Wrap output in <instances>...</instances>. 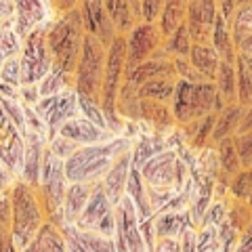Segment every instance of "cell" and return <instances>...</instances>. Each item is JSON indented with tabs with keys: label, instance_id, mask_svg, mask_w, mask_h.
Instances as JSON below:
<instances>
[{
	"label": "cell",
	"instance_id": "b9f144b4",
	"mask_svg": "<svg viewBox=\"0 0 252 252\" xmlns=\"http://www.w3.org/2000/svg\"><path fill=\"white\" fill-rule=\"evenodd\" d=\"M80 147H82L80 143H76V141H72V139H67V137L59 135V132H57L55 137L49 139V149H51L55 156H59L61 160H67V158H69V156H74Z\"/></svg>",
	"mask_w": 252,
	"mask_h": 252
},
{
	"label": "cell",
	"instance_id": "f6af8a7d",
	"mask_svg": "<svg viewBox=\"0 0 252 252\" xmlns=\"http://www.w3.org/2000/svg\"><path fill=\"white\" fill-rule=\"evenodd\" d=\"M175 67H177V78H183V80H189V82H204V78L198 69L193 67V63L189 61V57H175Z\"/></svg>",
	"mask_w": 252,
	"mask_h": 252
},
{
	"label": "cell",
	"instance_id": "603a6c76",
	"mask_svg": "<svg viewBox=\"0 0 252 252\" xmlns=\"http://www.w3.org/2000/svg\"><path fill=\"white\" fill-rule=\"evenodd\" d=\"M103 2H105L109 19H112L114 28L120 36H126L139 21H143L130 0H103Z\"/></svg>",
	"mask_w": 252,
	"mask_h": 252
},
{
	"label": "cell",
	"instance_id": "f1b7e54d",
	"mask_svg": "<svg viewBox=\"0 0 252 252\" xmlns=\"http://www.w3.org/2000/svg\"><path fill=\"white\" fill-rule=\"evenodd\" d=\"M217 152V162H219V170L223 172L227 179H231L235 172L242 170V160L238 154V147H235V139L227 137L223 141H219L215 145Z\"/></svg>",
	"mask_w": 252,
	"mask_h": 252
},
{
	"label": "cell",
	"instance_id": "44dd1931",
	"mask_svg": "<svg viewBox=\"0 0 252 252\" xmlns=\"http://www.w3.org/2000/svg\"><path fill=\"white\" fill-rule=\"evenodd\" d=\"M28 250H36V252H40V250H44V252H65L69 248H67V240H65V233H63V229L57 223H53V220L46 219L44 223L40 225V229L36 231L34 240L30 242Z\"/></svg>",
	"mask_w": 252,
	"mask_h": 252
},
{
	"label": "cell",
	"instance_id": "cb8c5ba5",
	"mask_svg": "<svg viewBox=\"0 0 252 252\" xmlns=\"http://www.w3.org/2000/svg\"><path fill=\"white\" fill-rule=\"evenodd\" d=\"M242 112L244 107L240 103H231L225 105L220 112H217V120L212 126V143H219L227 137H235V132L240 130V120H242Z\"/></svg>",
	"mask_w": 252,
	"mask_h": 252
},
{
	"label": "cell",
	"instance_id": "d6986e66",
	"mask_svg": "<svg viewBox=\"0 0 252 252\" xmlns=\"http://www.w3.org/2000/svg\"><path fill=\"white\" fill-rule=\"evenodd\" d=\"M94 185L97 183H84V181H72L67 185L65 200H63V225L76 223V219L80 217V212L84 210L86 202L91 198Z\"/></svg>",
	"mask_w": 252,
	"mask_h": 252
},
{
	"label": "cell",
	"instance_id": "60d3db41",
	"mask_svg": "<svg viewBox=\"0 0 252 252\" xmlns=\"http://www.w3.org/2000/svg\"><path fill=\"white\" fill-rule=\"evenodd\" d=\"M78 105H80V114L84 118H89V120H93L99 126H103V128H109L107 120H105V114H103V109H101V101L91 99V97H86V94H78Z\"/></svg>",
	"mask_w": 252,
	"mask_h": 252
},
{
	"label": "cell",
	"instance_id": "11a10c76",
	"mask_svg": "<svg viewBox=\"0 0 252 252\" xmlns=\"http://www.w3.org/2000/svg\"><path fill=\"white\" fill-rule=\"evenodd\" d=\"M248 128H252V105L244 107L242 120H240V130H248Z\"/></svg>",
	"mask_w": 252,
	"mask_h": 252
},
{
	"label": "cell",
	"instance_id": "4316f807",
	"mask_svg": "<svg viewBox=\"0 0 252 252\" xmlns=\"http://www.w3.org/2000/svg\"><path fill=\"white\" fill-rule=\"evenodd\" d=\"M189 61L193 63V67L198 69L206 80H215L220 57L212 44H193L191 51H189Z\"/></svg>",
	"mask_w": 252,
	"mask_h": 252
},
{
	"label": "cell",
	"instance_id": "9a60e30c",
	"mask_svg": "<svg viewBox=\"0 0 252 252\" xmlns=\"http://www.w3.org/2000/svg\"><path fill=\"white\" fill-rule=\"evenodd\" d=\"M46 145H49V139H46L44 135H40V132L30 130L26 135V156H23V166H21V172H19V179L30 183L32 187L40 185Z\"/></svg>",
	"mask_w": 252,
	"mask_h": 252
},
{
	"label": "cell",
	"instance_id": "f35d334b",
	"mask_svg": "<svg viewBox=\"0 0 252 252\" xmlns=\"http://www.w3.org/2000/svg\"><path fill=\"white\" fill-rule=\"evenodd\" d=\"M23 44V38L13 28H0V65L4 59L19 55Z\"/></svg>",
	"mask_w": 252,
	"mask_h": 252
},
{
	"label": "cell",
	"instance_id": "277c9868",
	"mask_svg": "<svg viewBox=\"0 0 252 252\" xmlns=\"http://www.w3.org/2000/svg\"><path fill=\"white\" fill-rule=\"evenodd\" d=\"M126 78V40L124 36H116L114 42L107 46V63L101 89V109L105 114L107 126L116 135L120 132V114H118V94Z\"/></svg>",
	"mask_w": 252,
	"mask_h": 252
},
{
	"label": "cell",
	"instance_id": "681fc988",
	"mask_svg": "<svg viewBox=\"0 0 252 252\" xmlns=\"http://www.w3.org/2000/svg\"><path fill=\"white\" fill-rule=\"evenodd\" d=\"M13 220V200H11V191L0 193V223L11 227Z\"/></svg>",
	"mask_w": 252,
	"mask_h": 252
},
{
	"label": "cell",
	"instance_id": "d6a6232c",
	"mask_svg": "<svg viewBox=\"0 0 252 252\" xmlns=\"http://www.w3.org/2000/svg\"><path fill=\"white\" fill-rule=\"evenodd\" d=\"M193 46L191 40V34H189V28H187V21H183L177 30H172L170 34L164 38L162 42V51L168 55V57H189V51Z\"/></svg>",
	"mask_w": 252,
	"mask_h": 252
},
{
	"label": "cell",
	"instance_id": "7bdbcfd3",
	"mask_svg": "<svg viewBox=\"0 0 252 252\" xmlns=\"http://www.w3.org/2000/svg\"><path fill=\"white\" fill-rule=\"evenodd\" d=\"M233 139H235V147H238V154L242 160V168H250L252 166V128L238 130Z\"/></svg>",
	"mask_w": 252,
	"mask_h": 252
},
{
	"label": "cell",
	"instance_id": "7c38bea8",
	"mask_svg": "<svg viewBox=\"0 0 252 252\" xmlns=\"http://www.w3.org/2000/svg\"><path fill=\"white\" fill-rule=\"evenodd\" d=\"M23 156H26V135L0 103V162L13 175H17L23 166Z\"/></svg>",
	"mask_w": 252,
	"mask_h": 252
},
{
	"label": "cell",
	"instance_id": "484cf974",
	"mask_svg": "<svg viewBox=\"0 0 252 252\" xmlns=\"http://www.w3.org/2000/svg\"><path fill=\"white\" fill-rule=\"evenodd\" d=\"M235 63L220 59L217 76H215V80H212L217 84V91H219L220 97H223L225 105L238 103V67H235Z\"/></svg>",
	"mask_w": 252,
	"mask_h": 252
},
{
	"label": "cell",
	"instance_id": "83f0119b",
	"mask_svg": "<svg viewBox=\"0 0 252 252\" xmlns=\"http://www.w3.org/2000/svg\"><path fill=\"white\" fill-rule=\"evenodd\" d=\"M191 91H193V82L177 78V89L170 99V109L175 114L177 126H183L191 120Z\"/></svg>",
	"mask_w": 252,
	"mask_h": 252
},
{
	"label": "cell",
	"instance_id": "ab89813d",
	"mask_svg": "<svg viewBox=\"0 0 252 252\" xmlns=\"http://www.w3.org/2000/svg\"><path fill=\"white\" fill-rule=\"evenodd\" d=\"M215 120H217V112H212L204 118H198V128H195L193 137L189 139V143H191L195 149H204L208 143H212V126H215Z\"/></svg>",
	"mask_w": 252,
	"mask_h": 252
},
{
	"label": "cell",
	"instance_id": "7dc6e473",
	"mask_svg": "<svg viewBox=\"0 0 252 252\" xmlns=\"http://www.w3.org/2000/svg\"><path fill=\"white\" fill-rule=\"evenodd\" d=\"M17 9H15L13 0H0V28H13Z\"/></svg>",
	"mask_w": 252,
	"mask_h": 252
},
{
	"label": "cell",
	"instance_id": "5bb4252c",
	"mask_svg": "<svg viewBox=\"0 0 252 252\" xmlns=\"http://www.w3.org/2000/svg\"><path fill=\"white\" fill-rule=\"evenodd\" d=\"M59 135L67 137L76 141L80 145H93V143H105V141L114 139L116 132L109 130V128H103V126L94 124L89 118H84L82 114H78L74 118H69L67 122L61 124V128L57 130Z\"/></svg>",
	"mask_w": 252,
	"mask_h": 252
},
{
	"label": "cell",
	"instance_id": "9f6ffc18",
	"mask_svg": "<svg viewBox=\"0 0 252 252\" xmlns=\"http://www.w3.org/2000/svg\"><path fill=\"white\" fill-rule=\"evenodd\" d=\"M238 57L244 61V63H246V65L252 69V55H238Z\"/></svg>",
	"mask_w": 252,
	"mask_h": 252
},
{
	"label": "cell",
	"instance_id": "d590c367",
	"mask_svg": "<svg viewBox=\"0 0 252 252\" xmlns=\"http://www.w3.org/2000/svg\"><path fill=\"white\" fill-rule=\"evenodd\" d=\"M175 89H177V78H154V80H147L139 86V97L170 103Z\"/></svg>",
	"mask_w": 252,
	"mask_h": 252
},
{
	"label": "cell",
	"instance_id": "ee69618b",
	"mask_svg": "<svg viewBox=\"0 0 252 252\" xmlns=\"http://www.w3.org/2000/svg\"><path fill=\"white\" fill-rule=\"evenodd\" d=\"M0 80L9 82L13 86H21V63H19V55H15V57H9L2 61V65H0Z\"/></svg>",
	"mask_w": 252,
	"mask_h": 252
},
{
	"label": "cell",
	"instance_id": "f907efd6",
	"mask_svg": "<svg viewBox=\"0 0 252 252\" xmlns=\"http://www.w3.org/2000/svg\"><path fill=\"white\" fill-rule=\"evenodd\" d=\"M235 250L238 252H252V220L248 223V227L240 233V240L235 244Z\"/></svg>",
	"mask_w": 252,
	"mask_h": 252
},
{
	"label": "cell",
	"instance_id": "7402d4cb",
	"mask_svg": "<svg viewBox=\"0 0 252 252\" xmlns=\"http://www.w3.org/2000/svg\"><path fill=\"white\" fill-rule=\"evenodd\" d=\"M141 120L158 132L170 130L172 126H177L170 103H162V101H154V99H141Z\"/></svg>",
	"mask_w": 252,
	"mask_h": 252
},
{
	"label": "cell",
	"instance_id": "5b68a950",
	"mask_svg": "<svg viewBox=\"0 0 252 252\" xmlns=\"http://www.w3.org/2000/svg\"><path fill=\"white\" fill-rule=\"evenodd\" d=\"M69 181L65 177V160L55 156L49 145L44 149V162H42V175L40 185H38V195L44 206L46 219L63 227V200H65Z\"/></svg>",
	"mask_w": 252,
	"mask_h": 252
},
{
	"label": "cell",
	"instance_id": "bcb514c9",
	"mask_svg": "<svg viewBox=\"0 0 252 252\" xmlns=\"http://www.w3.org/2000/svg\"><path fill=\"white\" fill-rule=\"evenodd\" d=\"M164 9V0H141V17L143 21H158Z\"/></svg>",
	"mask_w": 252,
	"mask_h": 252
},
{
	"label": "cell",
	"instance_id": "74e56055",
	"mask_svg": "<svg viewBox=\"0 0 252 252\" xmlns=\"http://www.w3.org/2000/svg\"><path fill=\"white\" fill-rule=\"evenodd\" d=\"M238 103L242 107L252 105V69L238 57Z\"/></svg>",
	"mask_w": 252,
	"mask_h": 252
},
{
	"label": "cell",
	"instance_id": "30bf717a",
	"mask_svg": "<svg viewBox=\"0 0 252 252\" xmlns=\"http://www.w3.org/2000/svg\"><path fill=\"white\" fill-rule=\"evenodd\" d=\"M116 250L143 252L147 250L143 233H141V217L128 195L116 204V233H114Z\"/></svg>",
	"mask_w": 252,
	"mask_h": 252
},
{
	"label": "cell",
	"instance_id": "7a4b0ae2",
	"mask_svg": "<svg viewBox=\"0 0 252 252\" xmlns=\"http://www.w3.org/2000/svg\"><path fill=\"white\" fill-rule=\"evenodd\" d=\"M84 36L86 30H84L80 6H76V9L67 13H61L57 19L51 21L46 26V42H49L55 65L74 74L82 53Z\"/></svg>",
	"mask_w": 252,
	"mask_h": 252
},
{
	"label": "cell",
	"instance_id": "2e32d148",
	"mask_svg": "<svg viewBox=\"0 0 252 252\" xmlns=\"http://www.w3.org/2000/svg\"><path fill=\"white\" fill-rule=\"evenodd\" d=\"M15 9H17V17H15L13 30L17 32L21 38H26L32 30L38 26H44L49 21V11L42 0H13Z\"/></svg>",
	"mask_w": 252,
	"mask_h": 252
},
{
	"label": "cell",
	"instance_id": "6da1fadb",
	"mask_svg": "<svg viewBox=\"0 0 252 252\" xmlns=\"http://www.w3.org/2000/svg\"><path fill=\"white\" fill-rule=\"evenodd\" d=\"M132 143L128 139L114 137L105 143L82 145L74 156L65 160V177L67 181H84V183H99L105 177V172L112 168L116 158L126 149H130Z\"/></svg>",
	"mask_w": 252,
	"mask_h": 252
},
{
	"label": "cell",
	"instance_id": "1f68e13d",
	"mask_svg": "<svg viewBox=\"0 0 252 252\" xmlns=\"http://www.w3.org/2000/svg\"><path fill=\"white\" fill-rule=\"evenodd\" d=\"M187 2L189 0H164V9L160 13V19H158V28H160L164 38L185 21Z\"/></svg>",
	"mask_w": 252,
	"mask_h": 252
},
{
	"label": "cell",
	"instance_id": "ba28073f",
	"mask_svg": "<svg viewBox=\"0 0 252 252\" xmlns=\"http://www.w3.org/2000/svg\"><path fill=\"white\" fill-rule=\"evenodd\" d=\"M72 225H76L78 229L94 231V233H101V235H105V238L114 240V233H116V204L109 200V195L105 193V189L101 187V183L94 185L84 210L80 212V217H78L76 223H72Z\"/></svg>",
	"mask_w": 252,
	"mask_h": 252
},
{
	"label": "cell",
	"instance_id": "8d00e7d4",
	"mask_svg": "<svg viewBox=\"0 0 252 252\" xmlns=\"http://www.w3.org/2000/svg\"><path fill=\"white\" fill-rule=\"evenodd\" d=\"M229 198L231 200H242V202H248L250 193H252V170L250 168H242L238 170L235 175L229 179Z\"/></svg>",
	"mask_w": 252,
	"mask_h": 252
},
{
	"label": "cell",
	"instance_id": "836d02e7",
	"mask_svg": "<svg viewBox=\"0 0 252 252\" xmlns=\"http://www.w3.org/2000/svg\"><path fill=\"white\" fill-rule=\"evenodd\" d=\"M158 238H179L185 231V217L179 210H158L154 215Z\"/></svg>",
	"mask_w": 252,
	"mask_h": 252
},
{
	"label": "cell",
	"instance_id": "8fae6325",
	"mask_svg": "<svg viewBox=\"0 0 252 252\" xmlns=\"http://www.w3.org/2000/svg\"><path fill=\"white\" fill-rule=\"evenodd\" d=\"M38 116L44 120L46 128H49V139L57 135L63 122L69 118L80 114V105H78V93L76 89H67L57 94H49V97H40V101L34 105Z\"/></svg>",
	"mask_w": 252,
	"mask_h": 252
},
{
	"label": "cell",
	"instance_id": "ffe728a7",
	"mask_svg": "<svg viewBox=\"0 0 252 252\" xmlns=\"http://www.w3.org/2000/svg\"><path fill=\"white\" fill-rule=\"evenodd\" d=\"M126 195L132 200L135 208L139 212L141 220L143 219H149L156 215V208L152 204V198H149V189H147V183L141 170L137 166H130V172H128V181H126Z\"/></svg>",
	"mask_w": 252,
	"mask_h": 252
},
{
	"label": "cell",
	"instance_id": "ac0fdd59",
	"mask_svg": "<svg viewBox=\"0 0 252 252\" xmlns=\"http://www.w3.org/2000/svg\"><path fill=\"white\" fill-rule=\"evenodd\" d=\"M225 107L223 97L217 91V84L212 80L195 82L191 91V120L204 118L212 112H220Z\"/></svg>",
	"mask_w": 252,
	"mask_h": 252
},
{
	"label": "cell",
	"instance_id": "8992f818",
	"mask_svg": "<svg viewBox=\"0 0 252 252\" xmlns=\"http://www.w3.org/2000/svg\"><path fill=\"white\" fill-rule=\"evenodd\" d=\"M105 63H107V46L101 42L99 38L86 34L80 59H78V65L74 72L78 94H86V97H91V99L101 101Z\"/></svg>",
	"mask_w": 252,
	"mask_h": 252
},
{
	"label": "cell",
	"instance_id": "db71d44e",
	"mask_svg": "<svg viewBox=\"0 0 252 252\" xmlns=\"http://www.w3.org/2000/svg\"><path fill=\"white\" fill-rule=\"evenodd\" d=\"M80 2H82V0H53L55 9H57L59 13L72 11V9H76V6H80Z\"/></svg>",
	"mask_w": 252,
	"mask_h": 252
},
{
	"label": "cell",
	"instance_id": "c3c4849f",
	"mask_svg": "<svg viewBox=\"0 0 252 252\" xmlns=\"http://www.w3.org/2000/svg\"><path fill=\"white\" fill-rule=\"evenodd\" d=\"M19 99L23 105H32L34 107L38 101H40V91H38V84H21L19 86Z\"/></svg>",
	"mask_w": 252,
	"mask_h": 252
},
{
	"label": "cell",
	"instance_id": "e575fe53",
	"mask_svg": "<svg viewBox=\"0 0 252 252\" xmlns=\"http://www.w3.org/2000/svg\"><path fill=\"white\" fill-rule=\"evenodd\" d=\"M219 15L217 0H189L185 21L189 26H212Z\"/></svg>",
	"mask_w": 252,
	"mask_h": 252
},
{
	"label": "cell",
	"instance_id": "4fadbf2b",
	"mask_svg": "<svg viewBox=\"0 0 252 252\" xmlns=\"http://www.w3.org/2000/svg\"><path fill=\"white\" fill-rule=\"evenodd\" d=\"M80 13H82L86 34L99 38L105 46L112 44L116 36H120L116 32L112 19H109L103 0H82L80 2Z\"/></svg>",
	"mask_w": 252,
	"mask_h": 252
},
{
	"label": "cell",
	"instance_id": "816d5d0a",
	"mask_svg": "<svg viewBox=\"0 0 252 252\" xmlns=\"http://www.w3.org/2000/svg\"><path fill=\"white\" fill-rule=\"evenodd\" d=\"M13 177H15L13 172H11L9 168H6L2 162H0V193L11 191V187H13V183H15Z\"/></svg>",
	"mask_w": 252,
	"mask_h": 252
},
{
	"label": "cell",
	"instance_id": "3957f363",
	"mask_svg": "<svg viewBox=\"0 0 252 252\" xmlns=\"http://www.w3.org/2000/svg\"><path fill=\"white\" fill-rule=\"evenodd\" d=\"M11 200H13L11 233H13L15 250H28L36 231L46 220V212L40 202V195H38V189L21 179L15 181L11 187Z\"/></svg>",
	"mask_w": 252,
	"mask_h": 252
},
{
	"label": "cell",
	"instance_id": "f546056e",
	"mask_svg": "<svg viewBox=\"0 0 252 252\" xmlns=\"http://www.w3.org/2000/svg\"><path fill=\"white\" fill-rule=\"evenodd\" d=\"M67 89H76V80H74V74L65 72L63 67L55 65L51 67V72L46 74L40 82H38V91H40V97H49V94H57L63 93Z\"/></svg>",
	"mask_w": 252,
	"mask_h": 252
},
{
	"label": "cell",
	"instance_id": "52a82bcc",
	"mask_svg": "<svg viewBox=\"0 0 252 252\" xmlns=\"http://www.w3.org/2000/svg\"><path fill=\"white\" fill-rule=\"evenodd\" d=\"M46 26H38L23 38L19 63H21V84H38L42 78L51 72L53 67V55L46 42Z\"/></svg>",
	"mask_w": 252,
	"mask_h": 252
},
{
	"label": "cell",
	"instance_id": "4dcf8cb0",
	"mask_svg": "<svg viewBox=\"0 0 252 252\" xmlns=\"http://www.w3.org/2000/svg\"><path fill=\"white\" fill-rule=\"evenodd\" d=\"M166 147V141L158 135H149V137H141L139 141L132 143V149H130V162L132 166L141 168L147 160H152L154 156H158L160 152H164Z\"/></svg>",
	"mask_w": 252,
	"mask_h": 252
},
{
	"label": "cell",
	"instance_id": "f5cc1de1",
	"mask_svg": "<svg viewBox=\"0 0 252 252\" xmlns=\"http://www.w3.org/2000/svg\"><path fill=\"white\" fill-rule=\"evenodd\" d=\"M235 9H238V2H235V0H220L219 2V13L223 15L229 23L233 19V15H235Z\"/></svg>",
	"mask_w": 252,
	"mask_h": 252
},
{
	"label": "cell",
	"instance_id": "9c48e42d",
	"mask_svg": "<svg viewBox=\"0 0 252 252\" xmlns=\"http://www.w3.org/2000/svg\"><path fill=\"white\" fill-rule=\"evenodd\" d=\"M126 40V74L135 69L149 57H154L156 51L162 46L164 36L158 21H139L128 34L124 36Z\"/></svg>",
	"mask_w": 252,
	"mask_h": 252
},
{
	"label": "cell",
	"instance_id": "e0dca14e",
	"mask_svg": "<svg viewBox=\"0 0 252 252\" xmlns=\"http://www.w3.org/2000/svg\"><path fill=\"white\" fill-rule=\"evenodd\" d=\"M132 149V147H130ZM130 149H126L120 156L116 158V162L112 164V168L105 172V177L101 179V187L105 189V193L109 195V200L114 204L120 202L126 195V181H128V172H130Z\"/></svg>",
	"mask_w": 252,
	"mask_h": 252
},
{
	"label": "cell",
	"instance_id": "680465c9",
	"mask_svg": "<svg viewBox=\"0 0 252 252\" xmlns=\"http://www.w3.org/2000/svg\"><path fill=\"white\" fill-rule=\"evenodd\" d=\"M250 170H252V166H250Z\"/></svg>",
	"mask_w": 252,
	"mask_h": 252
},
{
	"label": "cell",
	"instance_id": "6f0895ef",
	"mask_svg": "<svg viewBox=\"0 0 252 252\" xmlns=\"http://www.w3.org/2000/svg\"><path fill=\"white\" fill-rule=\"evenodd\" d=\"M248 206L252 208V193H250V198H248Z\"/></svg>",
	"mask_w": 252,
	"mask_h": 252
},
{
	"label": "cell",
	"instance_id": "d4e9b609",
	"mask_svg": "<svg viewBox=\"0 0 252 252\" xmlns=\"http://www.w3.org/2000/svg\"><path fill=\"white\" fill-rule=\"evenodd\" d=\"M212 46H215V51L223 61H229V63L238 61V49H235V42H233L231 26L220 13L217 15L215 26H212Z\"/></svg>",
	"mask_w": 252,
	"mask_h": 252
}]
</instances>
